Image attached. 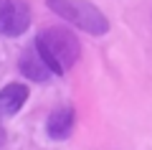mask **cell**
Returning <instances> with one entry per match:
<instances>
[{
  "mask_svg": "<svg viewBox=\"0 0 152 150\" xmlns=\"http://www.w3.org/2000/svg\"><path fill=\"white\" fill-rule=\"evenodd\" d=\"M5 137H8V135H5V127H3V122H0V148L5 145Z\"/></svg>",
  "mask_w": 152,
  "mask_h": 150,
  "instance_id": "cell-7",
  "label": "cell"
},
{
  "mask_svg": "<svg viewBox=\"0 0 152 150\" xmlns=\"http://www.w3.org/2000/svg\"><path fill=\"white\" fill-rule=\"evenodd\" d=\"M18 69H20V74L26 76L28 81H36V84H48V81L56 76L53 71L48 69V64L41 59V54L36 51V46L26 48V51L20 54V59H18Z\"/></svg>",
  "mask_w": 152,
  "mask_h": 150,
  "instance_id": "cell-5",
  "label": "cell"
},
{
  "mask_svg": "<svg viewBox=\"0 0 152 150\" xmlns=\"http://www.w3.org/2000/svg\"><path fill=\"white\" fill-rule=\"evenodd\" d=\"M28 86L20 84V81H13V84H5L0 89V117H13L23 109V104L28 102Z\"/></svg>",
  "mask_w": 152,
  "mask_h": 150,
  "instance_id": "cell-6",
  "label": "cell"
},
{
  "mask_svg": "<svg viewBox=\"0 0 152 150\" xmlns=\"http://www.w3.org/2000/svg\"><path fill=\"white\" fill-rule=\"evenodd\" d=\"M36 51L41 54V59L48 64V69L56 76H64L69 69H74V64L81 59V41L76 38V33H71L66 26H51L36 36Z\"/></svg>",
  "mask_w": 152,
  "mask_h": 150,
  "instance_id": "cell-1",
  "label": "cell"
},
{
  "mask_svg": "<svg viewBox=\"0 0 152 150\" xmlns=\"http://www.w3.org/2000/svg\"><path fill=\"white\" fill-rule=\"evenodd\" d=\"M31 28V8L26 0H0V33L18 38Z\"/></svg>",
  "mask_w": 152,
  "mask_h": 150,
  "instance_id": "cell-3",
  "label": "cell"
},
{
  "mask_svg": "<svg viewBox=\"0 0 152 150\" xmlns=\"http://www.w3.org/2000/svg\"><path fill=\"white\" fill-rule=\"evenodd\" d=\"M46 8L61 18V21L76 26L89 36H104L109 33V18L94 5L91 0H46Z\"/></svg>",
  "mask_w": 152,
  "mask_h": 150,
  "instance_id": "cell-2",
  "label": "cell"
},
{
  "mask_svg": "<svg viewBox=\"0 0 152 150\" xmlns=\"http://www.w3.org/2000/svg\"><path fill=\"white\" fill-rule=\"evenodd\" d=\"M76 127V109L71 104H58L46 120V135L51 140H69Z\"/></svg>",
  "mask_w": 152,
  "mask_h": 150,
  "instance_id": "cell-4",
  "label": "cell"
}]
</instances>
